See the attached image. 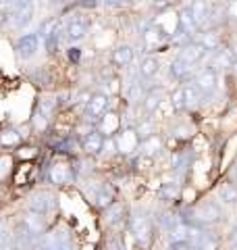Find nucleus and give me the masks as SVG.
<instances>
[{"instance_id": "obj_26", "label": "nucleus", "mask_w": 237, "mask_h": 250, "mask_svg": "<svg viewBox=\"0 0 237 250\" xmlns=\"http://www.w3.org/2000/svg\"><path fill=\"white\" fill-rule=\"evenodd\" d=\"M183 94H185V104H187V108L200 106L204 94L196 88V83H185V85H183Z\"/></svg>"}, {"instance_id": "obj_9", "label": "nucleus", "mask_w": 237, "mask_h": 250, "mask_svg": "<svg viewBox=\"0 0 237 250\" xmlns=\"http://www.w3.org/2000/svg\"><path fill=\"white\" fill-rule=\"evenodd\" d=\"M54 207H57V200H54V196L48 192H36V194H31V198H29L31 213L48 215V210H52Z\"/></svg>"}, {"instance_id": "obj_39", "label": "nucleus", "mask_w": 237, "mask_h": 250, "mask_svg": "<svg viewBox=\"0 0 237 250\" xmlns=\"http://www.w3.org/2000/svg\"><path fill=\"white\" fill-rule=\"evenodd\" d=\"M123 0H104V4H108V6H118Z\"/></svg>"}, {"instance_id": "obj_7", "label": "nucleus", "mask_w": 237, "mask_h": 250, "mask_svg": "<svg viewBox=\"0 0 237 250\" xmlns=\"http://www.w3.org/2000/svg\"><path fill=\"white\" fill-rule=\"evenodd\" d=\"M129 229L133 236H136L138 244H141V246H146L150 238H152V228H150L148 217H144V215H133L129 219Z\"/></svg>"}, {"instance_id": "obj_20", "label": "nucleus", "mask_w": 237, "mask_h": 250, "mask_svg": "<svg viewBox=\"0 0 237 250\" xmlns=\"http://www.w3.org/2000/svg\"><path fill=\"white\" fill-rule=\"evenodd\" d=\"M139 150H141V154L144 156H150V159H154V156L162 150V140H160V136H150V138H146V140H141V146H139Z\"/></svg>"}, {"instance_id": "obj_14", "label": "nucleus", "mask_w": 237, "mask_h": 250, "mask_svg": "<svg viewBox=\"0 0 237 250\" xmlns=\"http://www.w3.org/2000/svg\"><path fill=\"white\" fill-rule=\"evenodd\" d=\"M144 46L148 50H156L158 46H162V42L167 40V36H164V31L156 25V23H150V25L144 29Z\"/></svg>"}, {"instance_id": "obj_12", "label": "nucleus", "mask_w": 237, "mask_h": 250, "mask_svg": "<svg viewBox=\"0 0 237 250\" xmlns=\"http://www.w3.org/2000/svg\"><path fill=\"white\" fill-rule=\"evenodd\" d=\"M81 146H83V150L88 154L98 156V154H102V150H104V146H106V136L102 134V131H98V129H92L90 134L83 136Z\"/></svg>"}, {"instance_id": "obj_2", "label": "nucleus", "mask_w": 237, "mask_h": 250, "mask_svg": "<svg viewBox=\"0 0 237 250\" xmlns=\"http://www.w3.org/2000/svg\"><path fill=\"white\" fill-rule=\"evenodd\" d=\"M34 11H36V6H34V0H17L13 6V11H11V21H13V25L15 27H27L31 19H34Z\"/></svg>"}, {"instance_id": "obj_16", "label": "nucleus", "mask_w": 237, "mask_h": 250, "mask_svg": "<svg viewBox=\"0 0 237 250\" xmlns=\"http://www.w3.org/2000/svg\"><path fill=\"white\" fill-rule=\"evenodd\" d=\"M162 100H164V90H162V88H152V90H148V94L144 96V100H141L144 113H148V115L156 113L158 106L162 104Z\"/></svg>"}, {"instance_id": "obj_3", "label": "nucleus", "mask_w": 237, "mask_h": 250, "mask_svg": "<svg viewBox=\"0 0 237 250\" xmlns=\"http://www.w3.org/2000/svg\"><path fill=\"white\" fill-rule=\"evenodd\" d=\"M108 113V96L106 94H92L90 103L85 104V119L92 123H98L102 117Z\"/></svg>"}, {"instance_id": "obj_33", "label": "nucleus", "mask_w": 237, "mask_h": 250, "mask_svg": "<svg viewBox=\"0 0 237 250\" xmlns=\"http://www.w3.org/2000/svg\"><path fill=\"white\" fill-rule=\"evenodd\" d=\"M0 250H13V238L6 229H0Z\"/></svg>"}, {"instance_id": "obj_42", "label": "nucleus", "mask_w": 237, "mask_h": 250, "mask_svg": "<svg viewBox=\"0 0 237 250\" xmlns=\"http://www.w3.org/2000/svg\"><path fill=\"white\" fill-rule=\"evenodd\" d=\"M44 250H54V248H44Z\"/></svg>"}, {"instance_id": "obj_29", "label": "nucleus", "mask_w": 237, "mask_h": 250, "mask_svg": "<svg viewBox=\"0 0 237 250\" xmlns=\"http://www.w3.org/2000/svg\"><path fill=\"white\" fill-rule=\"evenodd\" d=\"M136 131H138V136H139L141 140H146V138H150V136H154V134H156L154 121H152V119H150V117H146V119H141V121L138 123V127H136Z\"/></svg>"}, {"instance_id": "obj_34", "label": "nucleus", "mask_w": 237, "mask_h": 250, "mask_svg": "<svg viewBox=\"0 0 237 250\" xmlns=\"http://www.w3.org/2000/svg\"><path fill=\"white\" fill-rule=\"evenodd\" d=\"M227 17L237 23V0H231V2L227 4Z\"/></svg>"}, {"instance_id": "obj_15", "label": "nucleus", "mask_w": 237, "mask_h": 250, "mask_svg": "<svg viewBox=\"0 0 237 250\" xmlns=\"http://www.w3.org/2000/svg\"><path fill=\"white\" fill-rule=\"evenodd\" d=\"M235 54H233V50H215L212 52V62L208 67H212L215 71H220V69H233V65H235Z\"/></svg>"}, {"instance_id": "obj_28", "label": "nucleus", "mask_w": 237, "mask_h": 250, "mask_svg": "<svg viewBox=\"0 0 237 250\" xmlns=\"http://www.w3.org/2000/svg\"><path fill=\"white\" fill-rule=\"evenodd\" d=\"M196 248L198 250H218V238H215L210 231H202Z\"/></svg>"}, {"instance_id": "obj_8", "label": "nucleus", "mask_w": 237, "mask_h": 250, "mask_svg": "<svg viewBox=\"0 0 237 250\" xmlns=\"http://www.w3.org/2000/svg\"><path fill=\"white\" fill-rule=\"evenodd\" d=\"M40 38H42L40 31H36V34H25L19 38L17 44H15V50H17L21 59H31L40 50Z\"/></svg>"}, {"instance_id": "obj_6", "label": "nucleus", "mask_w": 237, "mask_h": 250, "mask_svg": "<svg viewBox=\"0 0 237 250\" xmlns=\"http://www.w3.org/2000/svg\"><path fill=\"white\" fill-rule=\"evenodd\" d=\"M192 83H196V88L200 90L204 96H208V94H212L217 90V83H218V77H217V71L212 67H204L202 71H198L194 75Z\"/></svg>"}, {"instance_id": "obj_32", "label": "nucleus", "mask_w": 237, "mask_h": 250, "mask_svg": "<svg viewBox=\"0 0 237 250\" xmlns=\"http://www.w3.org/2000/svg\"><path fill=\"white\" fill-rule=\"evenodd\" d=\"M179 194V188H177V184H164L162 186V192H160V196L164 198V200H171V198H175Z\"/></svg>"}, {"instance_id": "obj_31", "label": "nucleus", "mask_w": 237, "mask_h": 250, "mask_svg": "<svg viewBox=\"0 0 237 250\" xmlns=\"http://www.w3.org/2000/svg\"><path fill=\"white\" fill-rule=\"evenodd\" d=\"M169 98H171V104H173V108H175V111H185V108H187V104H185V94H183V85H181V88H177Z\"/></svg>"}, {"instance_id": "obj_5", "label": "nucleus", "mask_w": 237, "mask_h": 250, "mask_svg": "<svg viewBox=\"0 0 237 250\" xmlns=\"http://www.w3.org/2000/svg\"><path fill=\"white\" fill-rule=\"evenodd\" d=\"M115 144H117V150L123 152V154H129L133 150H138V148L141 146V138L138 136L136 127H127L123 131H118V134L115 136Z\"/></svg>"}, {"instance_id": "obj_1", "label": "nucleus", "mask_w": 237, "mask_h": 250, "mask_svg": "<svg viewBox=\"0 0 237 250\" xmlns=\"http://www.w3.org/2000/svg\"><path fill=\"white\" fill-rule=\"evenodd\" d=\"M194 221L198 225H212V223H218L220 217H223V210L217 205L215 200H208V202H202L194 208Z\"/></svg>"}, {"instance_id": "obj_41", "label": "nucleus", "mask_w": 237, "mask_h": 250, "mask_svg": "<svg viewBox=\"0 0 237 250\" xmlns=\"http://www.w3.org/2000/svg\"><path fill=\"white\" fill-rule=\"evenodd\" d=\"M231 71H233V75L237 77V61H235V65H233V69H231Z\"/></svg>"}, {"instance_id": "obj_4", "label": "nucleus", "mask_w": 237, "mask_h": 250, "mask_svg": "<svg viewBox=\"0 0 237 250\" xmlns=\"http://www.w3.org/2000/svg\"><path fill=\"white\" fill-rule=\"evenodd\" d=\"M88 31H90L88 17H83V15H75V17L69 19L65 34H67V40L69 42H81V40H85Z\"/></svg>"}, {"instance_id": "obj_17", "label": "nucleus", "mask_w": 237, "mask_h": 250, "mask_svg": "<svg viewBox=\"0 0 237 250\" xmlns=\"http://www.w3.org/2000/svg\"><path fill=\"white\" fill-rule=\"evenodd\" d=\"M96 129L102 131L106 138H115L118 134V115L117 113H106L102 119L96 123Z\"/></svg>"}, {"instance_id": "obj_23", "label": "nucleus", "mask_w": 237, "mask_h": 250, "mask_svg": "<svg viewBox=\"0 0 237 250\" xmlns=\"http://www.w3.org/2000/svg\"><path fill=\"white\" fill-rule=\"evenodd\" d=\"M179 25H181V29H179V31H183V34H185V36H189V38H192L198 29H200V27H198V23L194 21V17H192V13H189L187 6H185V9H181V11H179Z\"/></svg>"}, {"instance_id": "obj_13", "label": "nucleus", "mask_w": 237, "mask_h": 250, "mask_svg": "<svg viewBox=\"0 0 237 250\" xmlns=\"http://www.w3.org/2000/svg\"><path fill=\"white\" fill-rule=\"evenodd\" d=\"M133 57H136V52H133V48L129 44H118L113 50V54H110V62L118 69H125L133 62Z\"/></svg>"}, {"instance_id": "obj_35", "label": "nucleus", "mask_w": 237, "mask_h": 250, "mask_svg": "<svg viewBox=\"0 0 237 250\" xmlns=\"http://www.w3.org/2000/svg\"><path fill=\"white\" fill-rule=\"evenodd\" d=\"M102 2V0H77V4L81 9H96V6Z\"/></svg>"}, {"instance_id": "obj_36", "label": "nucleus", "mask_w": 237, "mask_h": 250, "mask_svg": "<svg viewBox=\"0 0 237 250\" xmlns=\"http://www.w3.org/2000/svg\"><path fill=\"white\" fill-rule=\"evenodd\" d=\"M171 250H194V246L189 242H173Z\"/></svg>"}, {"instance_id": "obj_19", "label": "nucleus", "mask_w": 237, "mask_h": 250, "mask_svg": "<svg viewBox=\"0 0 237 250\" xmlns=\"http://www.w3.org/2000/svg\"><path fill=\"white\" fill-rule=\"evenodd\" d=\"M158 71H160V62H158L156 57L148 54V57L141 59V62H139V75L144 77V80H152Z\"/></svg>"}, {"instance_id": "obj_25", "label": "nucleus", "mask_w": 237, "mask_h": 250, "mask_svg": "<svg viewBox=\"0 0 237 250\" xmlns=\"http://www.w3.org/2000/svg\"><path fill=\"white\" fill-rule=\"evenodd\" d=\"M192 65H187L185 61H181L179 57L171 62V75L175 77V80H179V82H185L187 77H189V73H192Z\"/></svg>"}, {"instance_id": "obj_38", "label": "nucleus", "mask_w": 237, "mask_h": 250, "mask_svg": "<svg viewBox=\"0 0 237 250\" xmlns=\"http://www.w3.org/2000/svg\"><path fill=\"white\" fill-rule=\"evenodd\" d=\"M229 244H231V246L237 250V228H235L231 233H229Z\"/></svg>"}, {"instance_id": "obj_40", "label": "nucleus", "mask_w": 237, "mask_h": 250, "mask_svg": "<svg viewBox=\"0 0 237 250\" xmlns=\"http://www.w3.org/2000/svg\"><path fill=\"white\" fill-rule=\"evenodd\" d=\"M231 50H233V54H235V59H237V40H235V44H233V48H231Z\"/></svg>"}, {"instance_id": "obj_27", "label": "nucleus", "mask_w": 237, "mask_h": 250, "mask_svg": "<svg viewBox=\"0 0 237 250\" xmlns=\"http://www.w3.org/2000/svg\"><path fill=\"white\" fill-rule=\"evenodd\" d=\"M21 142V134L17 129H4L0 131V146L2 148H15Z\"/></svg>"}, {"instance_id": "obj_37", "label": "nucleus", "mask_w": 237, "mask_h": 250, "mask_svg": "<svg viewBox=\"0 0 237 250\" xmlns=\"http://www.w3.org/2000/svg\"><path fill=\"white\" fill-rule=\"evenodd\" d=\"M23 150H25V152H17L21 159H29V156H36V154H38L36 148H23Z\"/></svg>"}, {"instance_id": "obj_21", "label": "nucleus", "mask_w": 237, "mask_h": 250, "mask_svg": "<svg viewBox=\"0 0 237 250\" xmlns=\"http://www.w3.org/2000/svg\"><path fill=\"white\" fill-rule=\"evenodd\" d=\"M217 196H218V200L223 202V205H235L237 202V186L233 182L220 184L218 190H217Z\"/></svg>"}, {"instance_id": "obj_30", "label": "nucleus", "mask_w": 237, "mask_h": 250, "mask_svg": "<svg viewBox=\"0 0 237 250\" xmlns=\"http://www.w3.org/2000/svg\"><path fill=\"white\" fill-rule=\"evenodd\" d=\"M54 108H57V98L54 96H48V98H42L38 103V111L40 115H44V117H50L54 113Z\"/></svg>"}, {"instance_id": "obj_18", "label": "nucleus", "mask_w": 237, "mask_h": 250, "mask_svg": "<svg viewBox=\"0 0 237 250\" xmlns=\"http://www.w3.org/2000/svg\"><path fill=\"white\" fill-rule=\"evenodd\" d=\"M48 177H50V182L57 184V186L65 184L71 179V167L67 165V163H54V165L50 167V171H48Z\"/></svg>"}, {"instance_id": "obj_24", "label": "nucleus", "mask_w": 237, "mask_h": 250, "mask_svg": "<svg viewBox=\"0 0 237 250\" xmlns=\"http://www.w3.org/2000/svg\"><path fill=\"white\" fill-rule=\"evenodd\" d=\"M196 40L200 42L208 52H215V50L220 48V38H218L217 31H212V29H208V31H204V34H200V36L196 38Z\"/></svg>"}, {"instance_id": "obj_10", "label": "nucleus", "mask_w": 237, "mask_h": 250, "mask_svg": "<svg viewBox=\"0 0 237 250\" xmlns=\"http://www.w3.org/2000/svg\"><path fill=\"white\" fill-rule=\"evenodd\" d=\"M208 50L204 48V46L198 42V40H192V42H187L185 46H181V50H179V54L177 57L181 59V61H185L187 65H198L202 59H204V54H206Z\"/></svg>"}, {"instance_id": "obj_11", "label": "nucleus", "mask_w": 237, "mask_h": 250, "mask_svg": "<svg viewBox=\"0 0 237 250\" xmlns=\"http://www.w3.org/2000/svg\"><path fill=\"white\" fill-rule=\"evenodd\" d=\"M187 9H189V13H192L194 21L198 23V27H206V25H210L212 9H210V2H208V0H192Z\"/></svg>"}, {"instance_id": "obj_22", "label": "nucleus", "mask_w": 237, "mask_h": 250, "mask_svg": "<svg viewBox=\"0 0 237 250\" xmlns=\"http://www.w3.org/2000/svg\"><path fill=\"white\" fill-rule=\"evenodd\" d=\"M94 200H96V205H98L100 208H106V207L113 205V202H115V190L110 188V184H102V186H98Z\"/></svg>"}]
</instances>
